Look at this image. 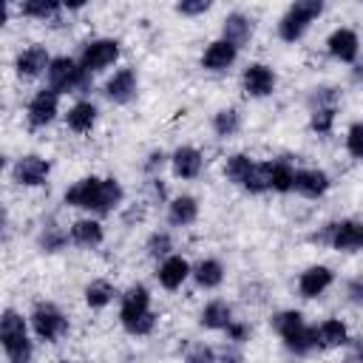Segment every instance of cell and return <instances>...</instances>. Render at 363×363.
I'll return each instance as SVG.
<instances>
[{
	"instance_id": "681fc988",
	"label": "cell",
	"mask_w": 363,
	"mask_h": 363,
	"mask_svg": "<svg viewBox=\"0 0 363 363\" xmlns=\"http://www.w3.org/2000/svg\"><path fill=\"white\" fill-rule=\"evenodd\" d=\"M54 363H82V360H74V357H57Z\"/></svg>"
},
{
	"instance_id": "7a4b0ae2",
	"label": "cell",
	"mask_w": 363,
	"mask_h": 363,
	"mask_svg": "<svg viewBox=\"0 0 363 363\" xmlns=\"http://www.w3.org/2000/svg\"><path fill=\"white\" fill-rule=\"evenodd\" d=\"M0 349L6 363H34L37 340L31 335L28 315L14 306H6L0 312Z\"/></svg>"
},
{
	"instance_id": "ffe728a7",
	"label": "cell",
	"mask_w": 363,
	"mask_h": 363,
	"mask_svg": "<svg viewBox=\"0 0 363 363\" xmlns=\"http://www.w3.org/2000/svg\"><path fill=\"white\" fill-rule=\"evenodd\" d=\"M329 190H332V176H329L323 167L306 164V167H298V170H295V187H292L295 196L309 199V201H318V199H323Z\"/></svg>"
},
{
	"instance_id": "4316f807",
	"label": "cell",
	"mask_w": 363,
	"mask_h": 363,
	"mask_svg": "<svg viewBox=\"0 0 363 363\" xmlns=\"http://www.w3.org/2000/svg\"><path fill=\"white\" fill-rule=\"evenodd\" d=\"M17 14L23 20H34V23H45V26L57 28L62 23L65 3H60V0H23V3H17Z\"/></svg>"
},
{
	"instance_id": "5b68a950",
	"label": "cell",
	"mask_w": 363,
	"mask_h": 363,
	"mask_svg": "<svg viewBox=\"0 0 363 363\" xmlns=\"http://www.w3.org/2000/svg\"><path fill=\"white\" fill-rule=\"evenodd\" d=\"M221 173H224V179H227L233 187H238V190L247 193V196H264V193H269L267 162H258V159H252V156L244 153V150L230 153V156L224 159V164H221Z\"/></svg>"
},
{
	"instance_id": "8992f818",
	"label": "cell",
	"mask_w": 363,
	"mask_h": 363,
	"mask_svg": "<svg viewBox=\"0 0 363 363\" xmlns=\"http://www.w3.org/2000/svg\"><path fill=\"white\" fill-rule=\"evenodd\" d=\"M323 11H326V3L323 0H295V3H289L281 11L278 23H275L278 40L286 43V45L301 43L306 37V31L312 28V23L323 17Z\"/></svg>"
},
{
	"instance_id": "836d02e7",
	"label": "cell",
	"mask_w": 363,
	"mask_h": 363,
	"mask_svg": "<svg viewBox=\"0 0 363 363\" xmlns=\"http://www.w3.org/2000/svg\"><path fill=\"white\" fill-rule=\"evenodd\" d=\"M241 128H244V116H241V111L235 105H224L210 116V130H213V136L218 142L235 139L241 133Z\"/></svg>"
},
{
	"instance_id": "2e32d148",
	"label": "cell",
	"mask_w": 363,
	"mask_h": 363,
	"mask_svg": "<svg viewBox=\"0 0 363 363\" xmlns=\"http://www.w3.org/2000/svg\"><path fill=\"white\" fill-rule=\"evenodd\" d=\"M125 207V187L116 176H99V184L94 190V199H91V207L85 216H96V218H105V216H113Z\"/></svg>"
},
{
	"instance_id": "7402d4cb",
	"label": "cell",
	"mask_w": 363,
	"mask_h": 363,
	"mask_svg": "<svg viewBox=\"0 0 363 363\" xmlns=\"http://www.w3.org/2000/svg\"><path fill=\"white\" fill-rule=\"evenodd\" d=\"M62 122L74 136H88L99 122V105L91 96H79L68 105V111L62 113Z\"/></svg>"
},
{
	"instance_id": "bcb514c9",
	"label": "cell",
	"mask_w": 363,
	"mask_h": 363,
	"mask_svg": "<svg viewBox=\"0 0 363 363\" xmlns=\"http://www.w3.org/2000/svg\"><path fill=\"white\" fill-rule=\"evenodd\" d=\"M346 301L354 306H363V275H354L346 281Z\"/></svg>"
},
{
	"instance_id": "1f68e13d",
	"label": "cell",
	"mask_w": 363,
	"mask_h": 363,
	"mask_svg": "<svg viewBox=\"0 0 363 363\" xmlns=\"http://www.w3.org/2000/svg\"><path fill=\"white\" fill-rule=\"evenodd\" d=\"M96 184H99V176H96V173L79 176L77 182H71V184L62 190V204H65L68 210H79V213L85 216L88 207H91V199H94Z\"/></svg>"
},
{
	"instance_id": "ee69618b",
	"label": "cell",
	"mask_w": 363,
	"mask_h": 363,
	"mask_svg": "<svg viewBox=\"0 0 363 363\" xmlns=\"http://www.w3.org/2000/svg\"><path fill=\"white\" fill-rule=\"evenodd\" d=\"M145 216H147V201H133V204H125L122 210H119V218H122V227H136V224H142L145 221Z\"/></svg>"
},
{
	"instance_id": "ac0fdd59",
	"label": "cell",
	"mask_w": 363,
	"mask_h": 363,
	"mask_svg": "<svg viewBox=\"0 0 363 363\" xmlns=\"http://www.w3.org/2000/svg\"><path fill=\"white\" fill-rule=\"evenodd\" d=\"M153 278L164 292H179L193 278V261L182 252H173L153 267Z\"/></svg>"
},
{
	"instance_id": "7c38bea8",
	"label": "cell",
	"mask_w": 363,
	"mask_h": 363,
	"mask_svg": "<svg viewBox=\"0 0 363 363\" xmlns=\"http://www.w3.org/2000/svg\"><path fill=\"white\" fill-rule=\"evenodd\" d=\"M238 82H241V91H244L247 99H269L278 91L275 68L267 65V62H258V60H252V62H247L241 68Z\"/></svg>"
},
{
	"instance_id": "ba28073f",
	"label": "cell",
	"mask_w": 363,
	"mask_h": 363,
	"mask_svg": "<svg viewBox=\"0 0 363 363\" xmlns=\"http://www.w3.org/2000/svg\"><path fill=\"white\" fill-rule=\"evenodd\" d=\"M91 79L94 77H88L85 68L79 65V60L71 57V54H54V60L48 65V74H45L48 88H54L60 96L74 94L77 99L85 96V91L91 88Z\"/></svg>"
},
{
	"instance_id": "7bdbcfd3",
	"label": "cell",
	"mask_w": 363,
	"mask_h": 363,
	"mask_svg": "<svg viewBox=\"0 0 363 363\" xmlns=\"http://www.w3.org/2000/svg\"><path fill=\"white\" fill-rule=\"evenodd\" d=\"M213 9V0H179L176 6H173V11L179 14V17H201V14H207Z\"/></svg>"
},
{
	"instance_id": "8fae6325",
	"label": "cell",
	"mask_w": 363,
	"mask_h": 363,
	"mask_svg": "<svg viewBox=\"0 0 363 363\" xmlns=\"http://www.w3.org/2000/svg\"><path fill=\"white\" fill-rule=\"evenodd\" d=\"M60 116H62V96L54 88L43 85L28 96V102H26V125L31 130H45Z\"/></svg>"
},
{
	"instance_id": "277c9868",
	"label": "cell",
	"mask_w": 363,
	"mask_h": 363,
	"mask_svg": "<svg viewBox=\"0 0 363 363\" xmlns=\"http://www.w3.org/2000/svg\"><path fill=\"white\" fill-rule=\"evenodd\" d=\"M26 315H28V326H31L34 340L43 346H57L71 335V318L57 301L40 298L31 303V309Z\"/></svg>"
},
{
	"instance_id": "44dd1931",
	"label": "cell",
	"mask_w": 363,
	"mask_h": 363,
	"mask_svg": "<svg viewBox=\"0 0 363 363\" xmlns=\"http://www.w3.org/2000/svg\"><path fill=\"white\" fill-rule=\"evenodd\" d=\"M238 48L235 45H230L227 40H221V37H216V40H210L207 45H204V51H201V57H199V68L201 71H207V74H227L235 62H238Z\"/></svg>"
},
{
	"instance_id": "f1b7e54d",
	"label": "cell",
	"mask_w": 363,
	"mask_h": 363,
	"mask_svg": "<svg viewBox=\"0 0 363 363\" xmlns=\"http://www.w3.org/2000/svg\"><path fill=\"white\" fill-rule=\"evenodd\" d=\"M199 326L204 329V332H221L224 335V329L235 320V312H233V303L230 301H224V298H210L201 309H199Z\"/></svg>"
},
{
	"instance_id": "e575fe53",
	"label": "cell",
	"mask_w": 363,
	"mask_h": 363,
	"mask_svg": "<svg viewBox=\"0 0 363 363\" xmlns=\"http://www.w3.org/2000/svg\"><path fill=\"white\" fill-rule=\"evenodd\" d=\"M173 252H176V241H173V230L170 227H159V230H150L147 233V238H145V255L153 264L164 261Z\"/></svg>"
},
{
	"instance_id": "f6af8a7d",
	"label": "cell",
	"mask_w": 363,
	"mask_h": 363,
	"mask_svg": "<svg viewBox=\"0 0 363 363\" xmlns=\"http://www.w3.org/2000/svg\"><path fill=\"white\" fill-rule=\"evenodd\" d=\"M216 357H218V363H244L247 357H244V346H235V343H230V340H224L218 349H216Z\"/></svg>"
},
{
	"instance_id": "3957f363",
	"label": "cell",
	"mask_w": 363,
	"mask_h": 363,
	"mask_svg": "<svg viewBox=\"0 0 363 363\" xmlns=\"http://www.w3.org/2000/svg\"><path fill=\"white\" fill-rule=\"evenodd\" d=\"M272 332L281 337L284 349L295 357H306L312 352H318V337H315V326L306 323L301 309H278L269 318Z\"/></svg>"
},
{
	"instance_id": "4fadbf2b",
	"label": "cell",
	"mask_w": 363,
	"mask_h": 363,
	"mask_svg": "<svg viewBox=\"0 0 363 363\" xmlns=\"http://www.w3.org/2000/svg\"><path fill=\"white\" fill-rule=\"evenodd\" d=\"M54 54L43 45V43H28L23 45L14 60H11V68H14V77L20 82H31V79H40L48 74V65H51Z\"/></svg>"
},
{
	"instance_id": "484cf974",
	"label": "cell",
	"mask_w": 363,
	"mask_h": 363,
	"mask_svg": "<svg viewBox=\"0 0 363 363\" xmlns=\"http://www.w3.org/2000/svg\"><path fill=\"white\" fill-rule=\"evenodd\" d=\"M34 244L43 255H60L71 247V235H68V224H60L57 218H45L40 227H37V235H34Z\"/></svg>"
},
{
	"instance_id": "60d3db41",
	"label": "cell",
	"mask_w": 363,
	"mask_h": 363,
	"mask_svg": "<svg viewBox=\"0 0 363 363\" xmlns=\"http://www.w3.org/2000/svg\"><path fill=\"white\" fill-rule=\"evenodd\" d=\"M250 337H252V326H250V320L235 318V320L224 329V340H230V343H235V346H247Z\"/></svg>"
},
{
	"instance_id": "4dcf8cb0",
	"label": "cell",
	"mask_w": 363,
	"mask_h": 363,
	"mask_svg": "<svg viewBox=\"0 0 363 363\" xmlns=\"http://www.w3.org/2000/svg\"><path fill=\"white\" fill-rule=\"evenodd\" d=\"M119 289H116V284L113 281H108V278H91L85 286H82V303L91 309V312H102V309H108L113 301H119Z\"/></svg>"
},
{
	"instance_id": "52a82bcc",
	"label": "cell",
	"mask_w": 363,
	"mask_h": 363,
	"mask_svg": "<svg viewBox=\"0 0 363 363\" xmlns=\"http://www.w3.org/2000/svg\"><path fill=\"white\" fill-rule=\"evenodd\" d=\"M309 241L343 255L363 252V218H335L309 233Z\"/></svg>"
},
{
	"instance_id": "8d00e7d4",
	"label": "cell",
	"mask_w": 363,
	"mask_h": 363,
	"mask_svg": "<svg viewBox=\"0 0 363 363\" xmlns=\"http://www.w3.org/2000/svg\"><path fill=\"white\" fill-rule=\"evenodd\" d=\"M335 122H337V108H318L309 111V130L320 139L335 133Z\"/></svg>"
},
{
	"instance_id": "cb8c5ba5",
	"label": "cell",
	"mask_w": 363,
	"mask_h": 363,
	"mask_svg": "<svg viewBox=\"0 0 363 363\" xmlns=\"http://www.w3.org/2000/svg\"><path fill=\"white\" fill-rule=\"evenodd\" d=\"M68 235L77 250H99L105 244V224L96 216H77L68 224Z\"/></svg>"
},
{
	"instance_id": "7dc6e473",
	"label": "cell",
	"mask_w": 363,
	"mask_h": 363,
	"mask_svg": "<svg viewBox=\"0 0 363 363\" xmlns=\"http://www.w3.org/2000/svg\"><path fill=\"white\" fill-rule=\"evenodd\" d=\"M343 363H363V337H352L343 349Z\"/></svg>"
},
{
	"instance_id": "f546056e",
	"label": "cell",
	"mask_w": 363,
	"mask_h": 363,
	"mask_svg": "<svg viewBox=\"0 0 363 363\" xmlns=\"http://www.w3.org/2000/svg\"><path fill=\"white\" fill-rule=\"evenodd\" d=\"M315 337H318L320 352H332V349H346V343L352 340V332H349L346 320L323 318L320 323H315Z\"/></svg>"
},
{
	"instance_id": "9c48e42d",
	"label": "cell",
	"mask_w": 363,
	"mask_h": 363,
	"mask_svg": "<svg viewBox=\"0 0 363 363\" xmlns=\"http://www.w3.org/2000/svg\"><path fill=\"white\" fill-rule=\"evenodd\" d=\"M122 57V43L116 37H91L79 45V65L85 68L88 77H96V74H105L108 68H113Z\"/></svg>"
},
{
	"instance_id": "b9f144b4",
	"label": "cell",
	"mask_w": 363,
	"mask_h": 363,
	"mask_svg": "<svg viewBox=\"0 0 363 363\" xmlns=\"http://www.w3.org/2000/svg\"><path fill=\"white\" fill-rule=\"evenodd\" d=\"M182 363H218V357H216V349L210 343H193L184 352Z\"/></svg>"
},
{
	"instance_id": "d6986e66",
	"label": "cell",
	"mask_w": 363,
	"mask_h": 363,
	"mask_svg": "<svg viewBox=\"0 0 363 363\" xmlns=\"http://www.w3.org/2000/svg\"><path fill=\"white\" fill-rule=\"evenodd\" d=\"M201 216V201L193 193H176L164 204V221L170 230H187L199 221Z\"/></svg>"
},
{
	"instance_id": "c3c4849f",
	"label": "cell",
	"mask_w": 363,
	"mask_h": 363,
	"mask_svg": "<svg viewBox=\"0 0 363 363\" xmlns=\"http://www.w3.org/2000/svg\"><path fill=\"white\" fill-rule=\"evenodd\" d=\"M349 74H352V82L363 88V62H354V65L349 68Z\"/></svg>"
},
{
	"instance_id": "30bf717a",
	"label": "cell",
	"mask_w": 363,
	"mask_h": 363,
	"mask_svg": "<svg viewBox=\"0 0 363 363\" xmlns=\"http://www.w3.org/2000/svg\"><path fill=\"white\" fill-rule=\"evenodd\" d=\"M51 159L43 156V153H20L17 159H11V167H9V179L11 184L23 187V190H40L48 184L51 179Z\"/></svg>"
},
{
	"instance_id": "ab89813d",
	"label": "cell",
	"mask_w": 363,
	"mask_h": 363,
	"mask_svg": "<svg viewBox=\"0 0 363 363\" xmlns=\"http://www.w3.org/2000/svg\"><path fill=\"white\" fill-rule=\"evenodd\" d=\"M145 201L147 204H167L170 201V193H167V182L162 176L156 179H145Z\"/></svg>"
},
{
	"instance_id": "e0dca14e",
	"label": "cell",
	"mask_w": 363,
	"mask_h": 363,
	"mask_svg": "<svg viewBox=\"0 0 363 363\" xmlns=\"http://www.w3.org/2000/svg\"><path fill=\"white\" fill-rule=\"evenodd\" d=\"M332 286H335V269L329 264H309L298 272V281H295V292L303 301H318Z\"/></svg>"
},
{
	"instance_id": "d590c367",
	"label": "cell",
	"mask_w": 363,
	"mask_h": 363,
	"mask_svg": "<svg viewBox=\"0 0 363 363\" xmlns=\"http://www.w3.org/2000/svg\"><path fill=\"white\" fill-rule=\"evenodd\" d=\"M340 102H343V91H340V85H332V82H320V85L309 88V94H306V108L309 111L340 108Z\"/></svg>"
},
{
	"instance_id": "d4e9b609",
	"label": "cell",
	"mask_w": 363,
	"mask_h": 363,
	"mask_svg": "<svg viewBox=\"0 0 363 363\" xmlns=\"http://www.w3.org/2000/svg\"><path fill=\"white\" fill-rule=\"evenodd\" d=\"M218 37L227 40L230 45H235V48L241 51V48L250 45L252 37H255V20H252V14H247V11H241V9L227 11L224 20H221V34H218Z\"/></svg>"
},
{
	"instance_id": "603a6c76",
	"label": "cell",
	"mask_w": 363,
	"mask_h": 363,
	"mask_svg": "<svg viewBox=\"0 0 363 363\" xmlns=\"http://www.w3.org/2000/svg\"><path fill=\"white\" fill-rule=\"evenodd\" d=\"M170 173L179 182H196L204 173V153L196 145H179L170 150Z\"/></svg>"
},
{
	"instance_id": "9a60e30c",
	"label": "cell",
	"mask_w": 363,
	"mask_h": 363,
	"mask_svg": "<svg viewBox=\"0 0 363 363\" xmlns=\"http://www.w3.org/2000/svg\"><path fill=\"white\" fill-rule=\"evenodd\" d=\"M323 48L329 54V60L340 62V65H354L360 62V34L352 26H337L326 34Z\"/></svg>"
},
{
	"instance_id": "f35d334b",
	"label": "cell",
	"mask_w": 363,
	"mask_h": 363,
	"mask_svg": "<svg viewBox=\"0 0 363 363\" xmlns=\"http://www.w3.org/2000/svg\"><path fill=\"white\" fill-rule=\"evenodd\" d=\"M164 167H170V153H167V150L153 147V150L145 153V159H142V173H145V179H156V176H162Z\"/></svg>"
},
{
	"instance_id": "6da1fadb",
	"label": "cell",
	"mask_w": 363,
	"mask_h": 363,
	"mask_svg": "<svg viewBox=\"0 0 363 363\" xmlns=\"http://www.w3.org/2000/svg\"><path fill=\"white\" fill-rule=\"evenodd\" d=\"M119 326L130 335V337H147L156 332L159 326V315L153 309V292L147 289V284L133 281L122 289L119 295Z\"/></svg>"
},
{
	"instance_id": "d6a6232c",
	"label": "cell",
	"mask_w": 363,
	"mask_h": 363,
	"mask_svg": "<svg viewBox=\"0 0 363 363\" xmlns=\"http://www.w3.org/2000/svg\"><path fill=\"white\" fill-rule=\"evenodd\" d=\"M295 164L289 156H281V159H267V182H269V193H278V196H286L292 193L295 187Z\"/></svg>"
},
{
	"instance_id": "83f0119b",
	"label": "cell",
	"mask_w": 363,
	"mask_h": 363,
	"mask_svg": "<svg viewBox=\"0 0 363 363\" xmlns=\"http://www.w3.org/2000/svg\"><path fill=\"white\" fill-rule=\"evenodd\" d=\"M190 281H193L196 289H201V292H216V289L227 281V267H224L221 258L204 255V258H199V261L193 264V278H190Z\"/></svg>"
},
{
	"instance_id": "74e56055",
	"label": "cell",
	"mask_w": 363,
	"mask_h": 363,
	"mask_svg": "<svg viewBox=\"0 0 363 363\" xmlns=\"http://www.w3.org/2000/svg\"><path fill=\"white\" fill-rule=\"evenodd\" d=\"M343 150L352 162H363V119L349 122V128L343 130Z\"/></svg>"
},
{
	"instance_id": "5bb4252c",
	"label": "cell",
	"mask_w": 363,
	"mask_h": 363,
	"mask_svg": "<svg viewBox=\"0 0 363 363\" xmlns=\"http://www.w3.org/2000/svg\"><path fill=\"white\" fill-rule=\"evenodd\" d=\"M102 96L116 108L130 105L139 96V71L133 65H122L108 74V79L102 82Z\"/></svg>"
}]
</instances>
